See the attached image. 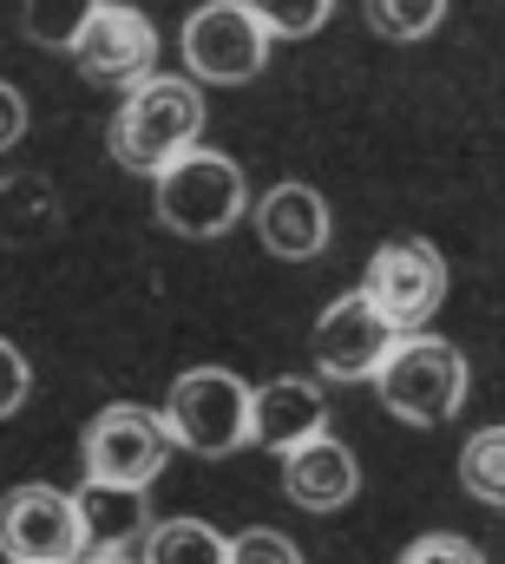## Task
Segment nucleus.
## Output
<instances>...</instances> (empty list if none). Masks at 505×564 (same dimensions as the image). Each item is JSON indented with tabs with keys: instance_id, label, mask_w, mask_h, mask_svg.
<instances>
[{
	"instance_id": "20",
	"label": "nucleus",
	"mask_w": 505,
	"mask_h": 564,
	"mask_svg": "<svg viewBox=\"0 0 505 564\" xmlns=\"http://www.w3.org/2000/svg\"><path fill=\"white\" fill-rule=\"evenodd\" d=\"M230 564H302V552H296L282 532L256 525V532H237V539H230Z\"/></svg>"
},
{
	"instance_id": "15",
	"label": "nucleus",
	"mask_w": 505,
	"mask_h": 564,
	"mask_svg": "<svg viewBox=\"0 0 505 564\" xmlns=\"http://www.w3.org/2000/svg\"><path fill=\"white\" fill-rule=\"evenodd\" d=\"M138 564H230V539L211 532L204 519H164V525L144 532Z\"/></svg>"
},
{
	"instance_id": "7",
	"label": "nucleus",
	"mask_w": 505,
	"mask_h": 564,
	"mask_svg": "<svg viewBox=\"0 0 505 564\" xmlns=\"http://www.w3.org/2000/svg\"><path fill=\"white\" fill-rule=\"evenodd\" d=\"M86 479H112V486H151L171 459V426L164 414L138 408V401H112L86 426Z\"/></svg>"
},
{
	"instance_id": "12",
	"label": "nucleus",
	"mask_w": 505,
	"mask_h": 564,
	"mask_svg": "<svg viewBox=\"0 0 505 564\" xmlns=\"http://www.w3.org/2000/svg\"><path fill=\"white\" fill-rule=\"evenodd\" d=\"M329 204H322V191L315 184H276L269 197H256V237H262V250L269 257H282V263H309V257H322L329 250Z\"/></svg>"
},
{
	"instance_id": "4",
	"label": "nucleus",
	"mask_w": 505,
	"mask_h": 564,
	"mask_svg": "<svg viewBox=\"0 0 505 564\" xmlns=\"http://www.w3.org/2000/svg\"><path fill=\"white\" fill-rule=\"evenodd\" d=\"M164 426H171V446L197 459H224L250 440V388L230 368H191L164 394Z\"/></svg>"
},
{
	"instance_id": "23",
	"label": "nucleus",
	"mask_w": 505,
	"mask_h": 564,
	"mask_svg": "<svg viewBox=\"0 0 505 564\" xmlns=\"http://www.w3.org/2000/svg\"><path fill=\"white\" fill-rule=\"evenodd\" d=\"M20 139H26V99H20V86L0 79V151H13Z\"/></svg>"
},
{
	"instance_id": "22",
	"label": "nucleus",
	"mask_w": 505,
	"mask_h": 564,
	"mask_svg": "<svg viewBox=\"0 0 505 564\" xmlns=\"http://www.w3.org/2000/svg\"><path fill=\"white\" fill-rule=\"evenodd\" d=\"M400 564H486L480 545H466V539H453V532H433V539H413Z\"/></svg>"
},
{
	"instance_id": "5",
	"label": "nucleus",
	"mask_w": 505,
	"mask_h": 564,
	"mask_svg": "<svg viewBox=\"0 0 505 564\" xmlns=\"http://www.w3.org/2000/svg\"><path fill=\"white\" fill-rule=\"evenodd\" d=\"M362 295L387 315L394 335H420L433 322V308L447 302V257L427 237H394V243L375 250Z\"/></svg>"
},
{
	"instance_id": "8",
	"label": "nucleus",
	"mask_w": 505,
	"mask_h": 564,
	"mask_svg": "<svg viewBox=\"0 0 505 564\" xmlns=\"http://www.w3.org/2000/svg\"><path fill=\"white\" fill-rule=\"evenodd\" d=\"M184 59L211 86H250L262 73V59H269V33L256 26V13L244 0H204L184 20Z\"/></svg>"
},
{
	"instance_id": "17",
	"label": "nucleus",
	"mask_w": 505,
	"mask_h": 564,
	"mask_svg": "<svg viewBox=\"0 0 505 564\" xmlns=\"http://www.w3.org/2000/svg\"><path fill=\"white\" fill-rule=\"evenodd\" d=\"M460 486L480 506H505V426H486L460 446Z\"/></svg>"
},
{
	"instance_id": "24",
	"label": "nucleus",
	"mask_w": 505,
	"mask_h": 564,
	"mask_svg": "<svg viewBox=\"0 0 505 564\" xmlns=\"http://www.w3.org/2000/svg\"><path fill=\"white\" fill-rule=\"evenodd\" d=\"M79 564H138V558H131L126 545H93V552H86Z\"/></svg>"
},
{
	"instance_id": "19",
	"label": "nucleus",
	"mask_w": 505,
	"mask_h": 564,
	"mask_svg": "<svg viewBox=\"0 0 505 564\" xmlns=\"http://www.w3.org/2000/svg\"><path fill=\"white\" fill-rule=\"evenodd\" d=\"M256 13V26L269 33V40H309V33H322L329 26V13H335V0H244Z\"/></svg>"
},
{
	"instance_id": "9",
	"label": "nucleus",
	"mask_w": 505,
	"mask_h": 564,
	"mask_svg": "<svg viewBox=\"0 0 505 564\" xmlns=\"http://www.w3.org/2000/svg\"><path fill=\"white\" fill-rule=\"evenodd\" d=\"M158 59V26L138 13V7H119V0H99L86 33L73 40V66L93 79V86H138Z\"/></svg>"
},
{
	"instance_id": "3",
	"label": "nucleus",
	"mask_w": 505,
	"mask_h": 564,
	"mask_svg": "<svg viewBox=\"0 0 505 564\" xmlns=\"http://www.w3.org/2000/svg\"><path fill=\"white\" fill-rule=\"evenodd\" d=\"M380 408L407 426H440L460 414L466 401V355L440 335H407L387 348V361L375 368Z\"/></svg>"
},
{
	"instance_id": "1",
	"label": "nucleus",
	"mask_w": 505,
	"mask_h": 564,
	"mask_svg": "<svg viewBox=\"0 0 505 564\" xmlns=\"http://www.w3.org/2000/svg\"><path fill=\"white\" fill-rule=\"evenodd\" d=\"M204 132V93L191 79H171V73H144L138 86H126V106L112 119V158L126 171L158 177L178 151H191Z\"/></svg>"
},
{
	"instance_id": "11",
	"label": "nucleus",
	"mask_w": 505,
	"mask_h": 564,
	"mask_svg": "<svg viewBox=\"0 0 505 564\" xmlns=\"http://www.w3.org/2000/svg\"><path fill=\"white\" fill-rule=\"evenodd\" d=\"M282 492L302 512H342L362 492V466H355V453L335 433H315V440L282 453Z\"/></svg>"
},
{
	"instance_id": "2",
	"label": "nucleus",
	"mask_w": 505,
	"mask_h": 564,
	"mask_svg": "<svg viewBox=\"0 0 505 564\" xmlns=\"http://www.w3.org/2000/svg\"><path fill=\"white\" fill-rule=\"evenodd\" d=\"M151 210H158L164 230L204 243V237H224V230L250 210V184H244L237 158H224V151H197V144H191V151H178V158L158 171V197H151Z\"/></svg>"
},
{
	"instance_id": "18",
	"label": "nucleus",
	"mask_w": 505,
	"mask_h": 564,
	"mask_svg": "<svg viewBox=\"0 0 505 564\" xmlns=\"http://www.w3.org/2000/svg\"><path fill=\"white\" fill-rule=\"evenodd\" d=\"M440 20H447V0H368V26L380 40H394V46L427 40Z\"/></svg>"
},
{
	"instance_id": "6",
	"label": "nucleus",
	"mask_w": 505,
	"mask_h": 564,
	"mask_svg": "<svg viewBox=\"0 0 505 564\" xmlns=\"http://www.w3.org/2000/svg\"><path fill=\"white\" fill-rule=\"evenodd\" d=\"M0 558L7 564H79L86 519L53 486H13L0 499Z\"/></svg>"
},
{
	"instance_id": "14",
	"label": "nucleus",
	"mask_w": 505,
	"mask_h": 564,
	"mask_svg": "<svg viewBox=\"0 0 505 564\" xmlns=\"http://www.w3.org/2000/svg\"><path fill=\"white\" fill-rule=\"evenodd\" d=\"M79 519H86V552L93 545H131L151 532V506H144V486H112V479H86L73 492Z\"/></svg>"
},
{
	"instance_id": "16",
	"label": "nucleus",
	"mask_w": 505,
	"mask_h": 564,
	"mask_svg": "<svg viewBox=\"0 0 505 564\" xmlns=\"http://www.w3.org/2000/svg\"><path fill=\"white\" fill-rule=\"evenodd\" d=\"M99 0H20V33L46 53H73V40L86 33Z\"/></svg>"
},
{
	"instance_id": "10",
	"label": "nucleus",
	"mask_w": 505,
	"mask_h": 564,
	"mask_svg": "<svg viewBox=\"0 0 505 564\" xmlns=\"http://www.w3.org/2000/svg\"><path fill=\"white\" fill-rule=\"evenodd\" d=\"M387 348H394V328H387V315L362 289L342 295V302H329L322 322H315V335H309V355H315V368L329 381H375Z\"/></svg>"
},
{
	"instance_id": "13",
	"label": "nucleus",
	"mask_w": 505,
	"mask_h": 564,
	"mask_svg": "<svg viewBox=\"0 0 505 564\" xmlns=\"http://www.w3.org/2000/svg\"><path fill=\"white\" fill-rule=\"evenodd\" d=\"M315 433H329V401H322L315 381H302V375H276L269 388H256L250 394V440L256 446L289 453V446H302V440H315Z\"/></svg>"
},
{
	"instance_id": "21",
	"label": "nucleus",
	"mask_w": 505,
	"mask_h": 564,
	"mask_svg": "<svg viewBox=\"0 0 505 564\" xmlns=\"http://www.w3.org/2000/svg\"><path fill=\"white\" fill-rule=\"evenodd\" d=\"M26 394H33V368L13 341H0V421H13L26 408Z\"/></svg>"
}]
</instances>
